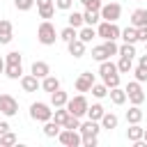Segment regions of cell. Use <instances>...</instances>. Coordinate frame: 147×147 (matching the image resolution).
Masks as SVG:
<instances>
[{"label":"cell","instance_id":"cell-10","mask_svg":"<svg viewBox=\"0 0 147 147\" xmlns=\"http://www.w3.org/2000/svg\"><path fill=\"white\" fill-rule=\"evenodd\" d=\"M18 80H21V87H23V92H37V90L41 87V80H39L34 74H23Z\"/></svg>","mask_w":147,"mask_h":147},{"label":"cell","instance_id":"cell-44","mask_svg":"<svg viewBox=\"0 0 147 147\" xmlns=\"http://www.w3.org/2000/svg\"><path fill=\"white\" fill-rule=\"evenodd\" d=\"M80 2H83V7H85V9H96V11H99V9H101V5H103L101 0H80Z\"/></svg>","mask_w":147,"mask_h":147},{"label":"cell","instance_id":"cell-22","mask_svg":"<svg viewBox=\"0 0 147 147\" xmlns=\"http://www.w3.org/2000/svg\"><path fill=\"white\" fill-rule=\"evenodd\" d=\"M94 37H96V28H94V25H83V28H78V39H80V41L90 44Z\"/></svg>","mask_w":147,"mask_h":147},{"label":"cell","instance_id":"cell-52","mask_svg":"<svg viewBox=\"0 0 147 147\" xmlns=\"http://www.w3.org/2000/svg\"><path fill=\"white\" fill-rule=\"evenodd\" d=\"M138 2H140V0H138Z\"/></svg>","mask_w":147,"mask_h":147},{"label":"cell","instance_id":"cell-26","mask_svg":"<svg viewBox=\"0 0 147 147\" xmlns=\"http://www.w3.org/2000/svg\"><path fill=\"white\" fill-rule=\"evenodd\" d=\"M5 76L11 80H18L23 76V64H5Z\"/></svg>","mask_w":147,"mask_h":147},{"label":"cell","instance_id":"cell-4","mask_svg":"<svg viewBox=\"0 0 147 147\" xmlns=\"http://www.w3.org/2000/svg\"><path fill=\"white\" fill-rule=\"evenodd\" d=\"M30 117L34 122H48L53 119V110H51V103H44V101H34L30 106Z\"/></svg>","mask_w":147,"mask_h":147},{"label":"cell","instance_id":"cell-51","mask_svg":"<svg viewBox=\"0 0 147 147\" xmlns=\"http://www.w3.org/2000/svg\"><path fill=\"white\" fill-rule=\"evenodd\" d=\"M145 53H147V41H145Z\"/></svg>","mask_w":147,"mask_h":147},{"label":"cell","instance_id":"cell-11","mask_svg":"<svg viewBox=\"0 0 147 147\" xmlns=\"http://www.w3.org/2000/svg\"><path fill=\"white\" fill-rule=\"evenodd\" d=\"M129 25H133V28H147V9H142V7L133 9L131 18H129Z\"/></svg>","mask_w":147,"mask_h":147},{"label":"cell","instance_id":"cell-6","mask_svg":"<svg viewBox=\"0 0 147 147\" xmlns=\"http://www.w3.org/2000/svg\"><path fill=\"white\" fill-rule=\"evenodd\" d=\"M124 92H126V99L133 103V106H140L142 101H145V92H142V83H138V80H131L126 87H124Z\"/></svg>","mask_w":147,"mask_h":147},{"label":"cell","instance_id":"cell-14","mask_svg":"<svg viewBox=\"0 0 147 147\" xmlns=\"http://www.w3.org/2000/svg\"><path fill=\"white\" fill-rule=\"evenodd\" d=\"M11 39H14V28H11V21L0 18V44H9Z\"/></svg>","mask_w":147,"mask_h":147},{"label":"cell","instance_id":"cell-42","mask_svg":"<svg viewBox=\"0 0 147 147\" xmlns=\"http://www.w3.org/2000/svg\"><path fill=\"white\" fill-rule=\"evenodd\" d=\"M78 126H80V117H74V115H69V119H67L64 129H74V131H78Z\"/></svg>","mask_w":147,"mask_h":147},{"label":"cell","instance_id":"cell-32","mask_svg":"<svg viewBox=\"0 0 147 147\" xmlns=\"http://www.w3.org/2000/svg\"><path fill=\"white\" fill-rule=\"evenodd\" d=\"M117 55H122V57H131V60H133V57H136V44H126V41H124V44L117 48Z\"/></svg>","mask_w":147,"mask_h":147},{"label":"cell","instance_id":"cell-38","mask_svg":"<svg viewBox=\"0 0 147 147\" xmlns=\"http://www.w3.org/2000/svg\"><path fill=\"white\" fill-rule=\"evenodd\" d=\"M131 74H133V78L138 80V83H147V69L145 67H136V69H131Z\"/></svg>","mask_w":147,"mask_h":147},{"label":"cell","instance_id":"cell-15","mask_svg":"<svg viewBox=\"0 0 147 147\" xmlns=\"http://www.w3.org/2000/svg\"><path fill=\"white\" fill-rule=\"evenodd\" d=\"M30 74H34V76L41 80L44 76H48V74H51V67H48V62H44V60H34V62H32V67H30Z\"/></svg>","mask_w":147,"mask_h":147},{"label":"cell","instance_id":"cell-49","mask_svg":"<svg viewBox=\"0 0 147 147\" xmlns=\"http://www.w3.org/2000/svg\"><path fill=\"white\" fill-rule=\"evenodd\" d=\"M0 74H5V57H0Z\"/></svg>","mask_w":147,"mask_h":147},{"label":"cell","instance_id":"cell-35","mask_svg":"<svg viewBox=\"0 0 147 147\" xmlns=\"http://www.w3.org/2000/svg\"><path fill=\"white\" fill-rule=\"evenodd\" d=\"M16 140H18L16 133H11V129H9L0 136V147H11V145H16Z\"/></svg>","mask_w":147,"mask_h":147},{"label":"cell","instance_id":"cell-46","mask_svg":"<svg viewBox=\"0 0 147 147\" xmlns=\"http://www.w3.org/2000/svg\"><path fill=\"white\" fill-rule=\"evenodd\" d=\"M138 41H147V28H138Z\"/></svg>","mask_w":147,"mask_h":147},{"label":"cell","instance_id":"cell-50","mask_svg":"<svg viewBox=\"0 0 147 147\" xmlns=\"http://www.w3.org/2000/svg\"><path fill=\"white\" fill-rule=\"evenodd\" d=\"M142 140H145V142H147V129H145V131H142Z\"/></svg>","mask_w":147,"mask_h":147},{"label":"cell","instance_id":"cell-45","mask_svg":"<svg viewBox=\"0 0 147 147\" xmlns=\"http://www.w3.org/2000/svg\"><path fill=\"white\" fill-rule=\"evenodd\" d=\"M37 2V9H41V7H55V0H34Z\"/></svg>","mask_w":147,"mask_h":147},{"label":"cell","instance_id":"cell-30","mask_svg":"<svg viewBox=\"0 0 147 147\" xmlns=\"http://www.w3.org/2000/svg\"><path fill=\"white\" fill-rule=\"evenodd\" d=\"M115 64H117V71H119V74H131V69H133V60H131V57H122V55H119V60H117Z\"/></svg>","mask_w":147,"mask_h":147},{"label":"cell","instance_id":"cell-39","mask_svg":"<svg viewBox=\"0 0 147 147\" xmlns=\"http://www.w3.org/2000/svg\"><path fill=\"white\" fill-rule=\"evenodd\" d=\"M14 7H16L18 11H28V9L34 7V0H14Z\"/></svg>","mask_w":147,"mask_h":147},{"label":"cell","instance_id":"cell-19","mask_svg":"<svg viewBox=\"0 0 147 147\" xmlns=\"http://www.w3.org/2000/svg\"><path fill=\"white\" fill-rule=\"evenodd\" d=\"M108 96H110V101L115 103V106H124L126 103V92H124V87H110L108 90Z\"/></svg>","mask_w":147,"mask_h":147},{"label":"cell","instance_id":"cell-3","mask_svg":"<svg viewBox=\"0 0 147 147\" xmlns=\"http://www.w3.org/2000/svg\"><path fill=\"white\" fill-rule=\"evenodd\" d=\"M119 34H122V30L117 28V23H110V21H99L96 23V37H101L103 41L106 39H119Z\"/></svg>","mask_w":147,"mask_h":147},{"label":"cell","instance_id":"cell-47","mask_svg":"<svg viewBox=\"0 0 147 147\" xmlns=\"http://www.w3.org/2000/svg\"><path fill=\"white\" fill-rule=\"evenodd\" d=\"M11 126H9V122H5V119H0V136L5 133V131H9Z\"/></svg>","mask_w":147,"mask_h":147},{"label":"cell","instance_id":"cell-8","mask_svg":"<svg viewBox=\"0 0 147 147\" xmlns=\"http://www.w3.org/2000/svg\"><path fill=\"white\" fill-rule=\"evenodd\" d=\"M0 113L5 117H14L18 115V101L11 94H0Z\"/></svg>","mask_w":147,"mask_h":147},{"label":"cell","instance_id":"cell-18","mask_svg":"<svg viewBox=\"0 0 147 147\" xmlns=\"http://www.w3.org/2000/svg\"><path fill=\"white\" fill-rule=\"evenodd\" d=\"M41 90L44 92H55V90H60V78L57 76H53V74H48V76H44L41 78Z\"/></svg>","mask_w":147,"mask_h":147},{"label":"cell","instance_id":"cell-21","mask_svg":"<svg viewBox=\"0 0 147 147\" xmlns=\"http://www.w3.org/2000/svg\"><path fill=\"white\" fill-rule=\"evenodd\" d=\"M142 117H145V113L140 110V106H133V103H131V108L126 110V122H129V124H140Z\"/></svg>","mask_w":147,"mask_h":147},{"label":"cell","instance_id":"cell-43","mask_svg":"<svg viewBox=\"0 0 147 147\" xmlns=\"http://www.w3.org/2000/svg\"><path fill=\"white\" fill-rule=\"evenodd\" d=\"M74 7V0H55V9H62V11H69Z\"/></svg>","mask_w":147,"mask_h":147},{"label":"cell","instance_id":"cell-25","mask_svg":"<svg viewBox=\"0 0 147 147\" xmlns=\"http://www.w3.org/2000/svg\"><path fill=\"white\" fill-rule=\"evenodd\" d=\"M142 126L140 124H129V129H126V138H129V142H138V140H142Z\"/></svg>","mask_w":147,"mask_h":147},{"label":"cell","instance_id":"cell-37","mask_svg":"<svg viewBox=\"0 0 147 147\" xmlns=\"http://www.w3.org/2000/svg\"><path fill=\"white\" fill-rule=\"evenodd\" d=\"M101 83H103L108 90H110V87H117V85H119V74H108V76L101 78Z\"/></svg>","mask_w":147,"mask_h":147},{"label":"cell","instance_id":"cell-13","mask_svg":"<svg viewBox=\"0 0 147 147\" xmlns=\"http://www.w3.org/2000/svg\"><path fill=\"white\" fill-rule=\"evenodd\" d=\"M85 46H87V44H85V41H80L78 37H76V39H71V41H67V48H69V55H71V57H76V60L85 55Z\"/></svg>","mask_w":147,"mask_h":147},{"label":"cell","instance_id":"cell-40","mask_svg":"<svg viewBox=\"0 0 147 147\" xmlns=\"http://www.w3.org/2000/svg\"><path fill=\"white\" fill-rule=\"evenodd\" d=\"M99 136H80V145L83 147H96Z\"/></svg>","mask_w":147,"mask_h":147},{"label":"cell","instance_id":"cell-27","mask_svg":"<svg viewBox=\"0 0 147 147\" xmlns=\"http://www.w3.org/2000/svg\"><path fill=\"white\" fill-rule=\"evenodd\" d=\"M99 21H101V14L96 9H85L83 11V23L85 25H96Z\"/></svg>","mask_w":147,"mask_h":147},{"label":"cell","instance_id":"cell-33","mask_svg":"<svg viewBox=\"0 0 147 147\" xmlns=\"http://www.w3.org/2000/svg\"><path fill=\"white\" fill-rule=\"evenodd\" d=\"M90 92H92L94 99H106V96H108V87H106L103 83H94V85L90 87Z\"/></svg>","mask_w":147,"mask_h":147},{"label":"cell","instance_id":"cell-34","mask_svg":"<svg viewBox=\"0 0 147 147\" xmlns=\"http://www.w3.org/2000/svg\"><path fill=\"white\" fill-rule=\"evenodd\" d=\"M67 23H69L71 28H76V30L85 25V23H83V14H80V11H71V14L67 16Z\"/></svg>","mask_w":147,"mask_h":147},{"label":"cell","instance_id":"cell-48","mask_svg":"<svg viewBox=\"0 0 147 147\" xmlns=\"http://www.w3.org/2000/svg\"><path fill=\"white\" fill-rule=\"evenodd\" d=\"M138 64H140V67H145V69H147V53H145V55H140V57H138Z\"/></svg>","mask_w":147,"mask_h":147},{"label":"cell","instance_id":"cell-36","mask_svg":"<svg viewBox=\"0 0 147 147\" xmlns=\"http://www.w3.org/2000/svg\"><path fill=\"white\" fill-rule=\"evenodd\" d=\"M5 64H23V55L18 51H9L5 57Z\"/></svg>","mask_w":147,"mask_h":147},{"label":"cell","instance_id":"cell-23","mask_svg":"<svg viewBox=\"0 0 147 147\" xmlns=\"http://www.w3.org/2000/svg\"><path fill=\"white\" fill-rule=\"evenodd\" d=\"M119 39H122V41H126V44H138V28H133V25L124 28V30H122V34H119Z\"/></svg>","mask_w":147,"mask_h":147},{"label":"cell","instance_id":"cell-1","mask_svg":"<svg viewBox=\"0 0 147 147\" xmlns=\"http://www.w3.org/2000/svg\"><path fill=\"white\" fill-rule=\"evenodd\" d=\"M37 41L41 46H53L57 41V30L51 21H41V25L37 28Z\"/></svg>","mask_w":147,"mask_h":147},{"label":"cell","instance_id":"cell-41","mask_svg":"<svg viewBox=\"0 0 147 147\" xmlns=\"http://www.w3.org/2000/svg\"><path fill=\"white\" fill-rule=\"evenodd\" d=\"M53 14H55V7H41L39 9V18H44V21H51Z\"/></svg>","mask_w":147,"mask_h":147},{"label":"cell","instance_id":"cell-29","mask_svg":"<svg viewBox=\"0 0 147 147\" xmlns=\"http://www.w3.org/2000/svg\"><path fill=\"white\" fill-rule=\"evenodd\" d=\"M92 60H96V62L110 60V55H108V51H106V46H103V44H99V46H94V48H92Z\"/></svg>","mask_w":147,"mask_h":147},{"label":"cell","instance_id":"cell-16","mask_svg":"<svg viewBox=\"0 0 147 147\" xmlns=\"http://www.w3.org/2000/svg\"><path fill=\"white\" fill-rule=\"evenodd\" d=\"M67 101H69V94L62 87L51 92V108H62V106H67Z\"/></svg>","mask_w":147,"mask_h":147},{"label":"cell","instance_id":"cell-9","mask_svg":"<svg viewBox=\"0 0 147 147\" xmlns=\"http://www.w3.org/2000/svg\"><path fill=\"white\" fill-rule=\"evenodd\" d=\"M96 83V78H94V74L92 71H83L78 78H76V92H90V87Z\"/></svg>","mask_w":147,"mask_h":147},{"label":"cell","instance_id":"cell-24","mask_svg":"<svg viewBox=\"0 0 147 147\" xmlns=\"http://www.w3.org/2000/svg\"><path fill=\"white\" fill-rule=\"evenodd\" d=\"M41 131H44V136H46V138H57V133L62 131V126H60L57 122L48 119V122H44V129H41Z\"/></svg>","mask_w":147,"mask_h":147},{"label":"cell","instance_id":"cell-2","mask_svg":"<svg viewBox=\"0 0 147 147\" xmlns=\"http://www.w3.org/2000/svg\"><path fill=\"white\" fill-rule=\"evenodd\" d=\"M87 106H90V101H87V96L80 92V94H76V96H71L69 101H67V110H69V115H74V117H85V113H87Z\"/></svg>","mask_w":147,"mask_h":147},{"label":"cell","instance_id":"cell-20","mask_svg":"<svg viewBox=\"0 0 147 147\" xmlns=\"http://www.w3.org/2000/svg\"><path fill=\"white\" fill-rule=\"evenodd\" d=\"M103 113H106V108L96 101V103H92V106H87V113H85V117L87 119H94V122H99L101 117H103Z\"/></svg>","mask_w":147,"mask_h":147},{"label":"cell","instance_id":"cell-7","mask_svg":"<svg viewBox=\"0 0 147 147\" xmlns=\"http://www.w3.org/2000/svg\"><path fill=\"white\" fill-rule=\"evenodd\" d=\"M57 140L64 147H80V131H74V129H64L62 126V131L57 133Z\"/></svg>","mask_w":147,"mask_h":147},{"label":"cell","instance_id":"cell-12","mask_svg":"<svg viewBox=\"0 0 147 147\" xmlns=\"http://www.w3.org/2000/svg\"><path fill=\"white\" fill-rule=\"evenodd\" d=\"M78 131H80V136H99L103 129H101V124H99V122H94V119H87V122H80Z\"/></svg>","mask_w":147,"mask_h":147},{"label":"cell","instance_id":"cell-28","mask_svg":"<svg viewBox=\"0 0 147 147\" xmlns=\"http://www.w3.org/2000/svg\"><path fill=\"white\" fill-rule=\"evenodd\" d=\"M76 37H78V30H76V28H71V25H67V28H62V30L57 32V39H62L64 44H67V41H71V39H76Z\"/></svg>","mask_w":147,"mask_h":147},{"label":"cell","instance_id":"cell-31","mask_svg":"<svg viewBox=\"0 0 147 147\" xmlns=\"http://www.w3.org/2000/svg\"><path fill=\"white\" fill-rule=\"evenodd\" d=\"M67 119H69V110H67L64 106L53 110V122H57L60 126H64V124H67Z\"/></svg>","mask_w":147,"mask_h":147},{"label":"cell","instance_id":"cell-17","mask_svg":"<svg viewBox=\"0 0 147 147\" xmlns=\"http://www.w3.org/2000/svg\"><path fill=\"white\" fill-rule=\"evenodd\" d=\"M99 124H101V129H106V131H113V129H117V124H119V117L115 115V113H103V117L99 119Z\"/></svg>","mask_w":147,"mask_h":147},{"label":"cell","instance_id":"cell-5","mask_svg":"<svg viewBox=\"0 0 147 147\" xmlns=\"http://www.w3.org/2000/svg\"><path fill=\"white\" fill-rule=\"evenodd\" d=\"M99 14H101V21L117 23L119 16H122V5H119V2H106V5H101Z\"/></svg>","mask_w":147,"mask_h":147}]
</instances>
